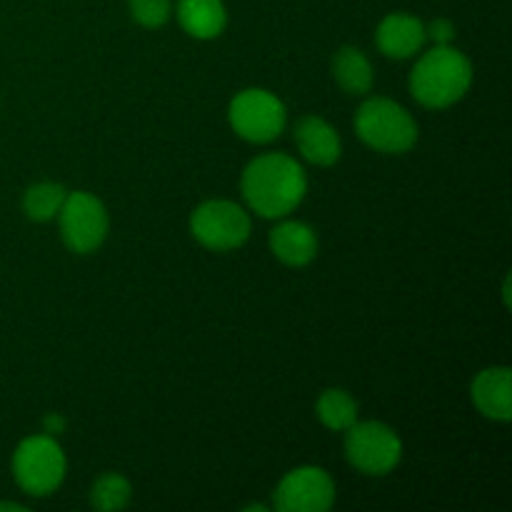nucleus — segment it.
<instances>
[{"instance_id":"nucleus-1","label":"nucleus","mask_w":512,"mask_h":512,"mask_svg":"<svg viewBox=\"0 0 512 512\" xmlns=\"http://www.w3.org/2000/svg\"><path fill=\"white\" fill-rule=\"evenodd\" d=\"M240 188L253 213L263 218H283L300 205L308 190V178L290 155L265 153L248 163Z\"/></svg>"},{"instance_id":"nucleus-2","label":"nucleus","mask_w":512,"mask_h":512,"mask_svg":"<svg viewBox=\"0 0 512 512\" xmlns=\"http://www.w3.org/2000/svg\"><path fill=\"white\" fill-rule=\"evenodd\" d=\"M473 65L460 50L438 45L418 60L410 75V90L425 108H448L468 93Z\"/></svg>"},{"instance_id":"nucleus-3","label":"nucleus","mask_w":512,"mask_h":512,"mask_svg":"<svg viewBox=\"0 0 512 512\" xmlns=\"http://www.w3.org/2000/svg\"><path fill=\"white\" fill-rule=\"evenodd\" d=\"M355 133L380 153H405L418 140L413 115L390 98H370L355 115Z\"/></svg>"},{"instance_id":"nucleus-4","label":"nucleus","mask_w":512,"mask_h":512,"mask_svg":"<svg viewBox=\"0 0 512 512\" xmlns=\"http://www.w3.org/2000/svg\"><path fill=\"white\" fill-rule=\"evenodd\" d=\"M13 475L15 483L35 498L58 490L65 478V455L53 435L25 438L13 455Z\"/></svg>"},{"instance_id":"nucleus-5","label":"nucleus","mask_w":512,"mask_h":512,"mask_svg":"<svg viewBox=\"0 0 512 512\" xmlns=\"http://www.w3.org/2000/svg\"><path fill=\"white\" fill-rule=\"evenodd\" d=\"M345 433H348L345 435V455L360 473L385 475L400 463L403 443L388 425L375 423V420H368V423L355 420Z\"/></svg>"},{"instance_id":"nucleus-6","label":"nucleus","mask_w":512,"mask_h":512,"mask_svg":"<svg viewBox=\"0 0 512 512\" xmlns=\"http://www.w3.org/2000/svg\"><path fill=\"white\" fill-rule=\"evenodd\" d=\"M228 118L235 133L250 143H270L283 133L288 123L285 105L263 88H250L235 95Z\"/></svg>"},{"instance_id":"nucleus-7","label":"nucleus","mask_w":512,"mask_h":512,"mask_svg":"<svg viewBox=\"0 0 512 512\" xmlns=\"http://www.w3.org/2000/svg\"><path fill=\"white\" fill-rule=\"evenodd\" d=\"M58 218L65 245L73 253H93L108 235V213H105L103 203L85 190L65 195Z\"/></svg>"},{"instance_id":"nucleus-8","label":"nucleus","mask_w":512,"mask_h":512,"mask_svg":"<svg viewBox=\"0 0 512 512\" xmlns=\"http://www.w3.org/2000/svg\"><path fill=\"white\" fill-rule=\"evenodd\" d=\"M195 240L210 250H235L248 240L250 218L230 200H208L190 218Z\"/></svg>"},{"instance_id":"nucleus-9","label":"nucleus","mask_w":512,"mask_h":512,"mask_svg":"<svg viewBox=\"0 0 512 512\" xmlns=\"http://www.w3.org/2000/svg\"><path fill=\"white\" fill-rule=\"evenodd\" d=\"M333 503V478L313 465L288 473L275 490V508L280 512H325Z\"/></svg>"},{"instance_id":"nucleus-10","label":"nucleus","mask_w":512,"mask_h":512,"mask_svg":"<svg viewBox=\"0 0 512 512\" xmlns=\"http://www.w3.org/2000/svg\"><path fill=\"white\" fill-rule=\"evenodd\" d=\"M425 38H428V30H425L423 20L408 13H393L383 18V23L378 25V33H375L378 48L388 58H410L423 48Z\"/></svg>"},{"instance_id":"nucleus-11","label":"nucleus","mask_w":512,"mask_h":512,"mask_svg":"<svg viewBox=\"0 0 512 512\" xmlns=\"http://www.w3.org/2000/svg\"><path fill=\"white\" fill-rule=\"evenodd\" d=\"M295 143H298L303 158L315 165L338 163L340 153H343L340 135L335 133L333 125H328L318 115H305V118L298 120V125H295Z\"/></svg>"},{"instance_id":"nucleus-12","label":"nucleus","mask_w":512,"mask_h":512,"mask_svg":"<svg viewBox=\"0 0 512 512\" xmlns=\"http://www.w3.org/2000/svg\"><path fill=\"white\" fill-rule=\"evenodd\" d=\"M473 400L485 418L508 423L512 418L510 368H488L473 380Z\"/></svg>"},{"instance_id":"nucleus-13","label":"nucleus","mask_w":512,"mask_h":512,"mask_svg":"<svg viewBox=\"0 0 512 512\" xmlns=\"http://www.w3.org/2000/svg\"><path fill=\"white\" fill-rule=\"evenodd\" d=\"M270 248H273L275 258L283 260L285 265L303 268L318 253V238L310 225L300 223V220H288L270 233Z\"/></svg>"},{"instance_id":"nucleus-14","label":"nucleus","mask_w":512,"mask_h":512,"mask_svg":"<svg viewBox=\"0 0 512 512\" xmlns=\"http://www.w3.org/2000/svg\"><path fill=\"white\" fill-rule=\"evenodd\" d=\"M178 20L193 38H218L228 23L223 0H178Z\"/></svg>"},{"instance_id":"nucleus-15","label":"nucleus","mask_w":512,"mask_h":512,"mask_svg":"<svg viewBox=\"0 0 512 512\" xmlns=\"http://www.w3.org/2000/svg\"><path fill=\"white\" fill-rule=\"evenodd\" d=\"M333 75L335 80H338L340 88L348 90V93L353 95L368 93V90L373 88L375 78L373 65L365 58L363 50L350 48V45H345V48H340L338 53H335Z\"/></svg>"},{"instance_id":"nucleus-16","label":"nucleus","mask_w":512,"mask_h":512,"mask_svg":"<svg viewBox=\"0 0 512 512\" xmlns=\"http://www.w3.org/2000/svg\"><path fill=\"white\" fill-rule=\"evenodd\" d=\"M318 418L330 430H348L358 420V403L345 390L330 388L318 398Z\"/></svg>"},{"instance_id":"nucleus-17","label":"nucleus","mask_w":512,"mask_h":512,"mask_svg":"<svg viewBox=\"0 0 512 512\" xmlns=\"http://www.w3.org/2000/svg\"><path fill=\"white\" fill-rule=\"evenodd\" d=\"M65 188L58 183H38L33 188H28L23 198L25 215L30 220H38V223H45V220H53L55 215L60 213L65 203Z\"/></svg>"},{"instance_id":"nucleus-18","label":"nucleus","mask_w":512,"mask_h":512,"mask_svg":"<svg viewBox=\"0 0 512 512\" xmlns=\"http://www.w3.org/2000/svg\"><path fill=\"white\" fill-rule=\"evenodd\" d=\"M130 495H133V488L128 480L118 473H108L95 480L93 490H90V503L103 512H113L123 510L130 503Z\"/></svg>"},{"instance_id":"nucleus-19","label":"nucleus","mask_w":512,"mask_h":512,"mask_svg":"<svg viewBox=\"0 0 512 512\" xmlns=\"http://www.w3.org/2000/svg\"><path fill=\"white\" fill-rule=\"evenodd\" d=\"M130 13L143 28H160L170 18V0H128Z\"/></svg>"},{"instance_id":"nucleus-20","label":"nucleus","mask_w":512,"mask_h":512,"mask_svg":"<svg viewBox=\"0 0 512 512\" xmlns=\"http://www.w3.org/2000/svg\"><path fill=\"white\" fill-rule=\"evenodd\" d=\"M425 30H428V35L438 45H450V43H453V38H455L453 23H450V20H443V18L433 20V23H430V28H425Z\"/></svg>"},{"instance_id":"nucleus-21","label":"nucleus","mask_w":512,"mask_h":512,"mask_svg":"<svg viewBox=\"0 0 512 512\" xmlns=\"http://www.w3.org/2000/svg\"><path fill=\"white\" fill-rule=\"evenodd\" d=\"M45 433H63V428H65V420L60 418V415H48V418H45Z\"/></svg>"},{"instance_id":"nucleus-22","label":"nucleus","mask_w":512,"mask_h":512,"mask_svg":"<svg viewBox=\"0 0 512 512\" xmlns=\"http://www.w3.org/2000/svg\"><path fill=\"white\" fill-rule=\"evenodd\" d=\"M0 510H25L23 505H15V503H0Z\"/></svg>"}]
</instances>
